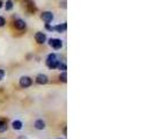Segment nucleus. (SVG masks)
Instances as JSON below:
<instances>
[{"mask_svg":"<svg viewBox=\"0 0 154 139\" xmlns=\"http://www.w3.org/2000/svg\"><path fill=\"white\" fill-rule=\"evenodd\" d=\"M35 81H36V83H38V85H46L48 82H49V77L46 76V74H43V73H39L36 76V78H35Z\"/></svg>","mask_w":154,"mask_h":139,"instance_id":"5","label":"nucleus"},{"mask_svg":"<svg viewBox=\"0 0 154 139\" xmlns=\"http://www.w3.org/2000/svg\"><path fill=\"white\" fill-rule=\"evenodd\" d=\"M59 6H60V7H63V8H66V1H65V0H64L63 2L60 1V5H59Z\"/></svg>","mask_w":154,"mask_h":139,"instance_id":"18","label":"nucleus"},{"mask_svg":"<svg viewBox=\"0 0 154 139\" xmlns=\"http://www.w3.org/2000/svg\"><path fill=\"white\" fill-rule=\"evenodd\" d=\"M41 19L44 21L45 23H51V22L53 21V19H55V15H53L52 12L45 11V12H43V13L41 14Z\"/></svg>","mask_w":154,"mask_h":139,"instance_id":"3","label":"nucleus"},{"mask_svg":"<svg viewBox=\"0 0 154 139\" xmlns=\"http://www.w3.org/2000/svg\"><path fill=\"white\" fill-rule=\"evenodd\" d=\"M12 128L14 129V130H21L22 128H23V123L21 122V120H19V119H15V120H13L12 122Z\"/></svg>","mask_w":154,"mask_h":139,"instance_id":"10","label":"nucleus"},{"mask_svg":"<svg viewBox=\"0 0 154 139\" xmlns=\"http://www.w3.org/2000/svg\"><path fill=\"white\" fill-rule=\"evenodd\" d=\"M58 139H61V138H58ZM63 139H65V138H63Z\"/></svg>","mask_w":154,"mask_h":139,"instance_id":"21","label":"nucleus"},{"mask_svg":"<svg viewBox=\"0 0 154 139\" xmlns=\"http://www.w3.org/2000/svg\"><path fill=\"white\" fill-rule=\"evenodd\" d=\"M45 29L49 30V31H53V27L50 26V23H45Z\"/></svg>","mask_w":154,"mask_h":139,"instance_id":"16","label":"nucleus"},{"mask_svg":"<svg viewBox=\"0 0 154 139\" xmlns=\"http://www.w3.org/2000/svg\"><path fill=\"white\" fill-rule=\"evenodd\" d=\"M7 129H8V125H7L6 120H5V119L0 118V133H2V132H5V131H7Z\"/></svg>","mask_w":154,"mask_h":139,"instance_id":"11","label":"nucleus"},{"mask_svg":"<svg viewBox=\"0 0 154 139\" xmlns=\"http://www.w3.org/2000/svg\"><path fill=\"white\" fill-rule=\"evenodd\" d=\"M34 128H35L36 130H38V131L44 130V129L46 128V125H45V122H44L43 119H36V120L34 122Z\"/></svg>","mask_w":154,"mask_h":139,"instance_id":"8","label":"nucleus"},{"mask_svg":"<svg viewBox=\"0 0 154 139\" xmlns=\"http://www.w3.org/2000/svg\"><path fill=\"white\" fill-rule=\"evenodd\" d=\"M49 45L55 50H60L63 48V41L59 40V38H50Z\"/></svg>","mask_w":154,"mask_h":139,"instance_id":"4","label":"nucleus"},{"mask_svg":"<svg viewBox=\"0 0 154 139\" xmlns=\"http://www.w3.org/2000/svg\"><path fill=\"white\" fill-rule=\"evenodd\" d=\"M45 64H46V66H48L50 70L57 68L58 64H59L57 55H56V53H50V55H48L46 60H45Z\"/></svg>","mask_w":154,"mask_h":139,"instance_id":"1","label":"nucleus"},{"mask_svg":"<svg viewBox=\"0 0 154 139\" xmlns=\"http://www.w3.org/2000/svg\"><path fill=\"white\" fill-rule=\"evenodd\" d=\"M14 27L18 29V30H26V28H27V23L24 22V20H22V19H16L15 22H14Z\"/></svg>","mask_w":154,"mask_h":139,"instance_id":"7","label":"nucleus"},{"mask_svg":"<svg viewBox=\"0 0 154 139\" xmlns=\"http://www.w3.org/2000/svg\"><path fill=\"white\" fill-rule=\"evenodd\" d=\"M19 85L22 88H29L33 85V79L28 76H22L19 80Z\"/></svg>","mask_w":154,"mask_h":139,"instance_id":"2","label":"nucleus"},{"mask_svg":"<svg viewBox=\"0 0 154 139\" xmlns=\"http://www.w3.org/2000/svg\"><path fill=\"white\" fill-rule=\"evenodd\" d=\"M66 29H67V24L66 23H61V24H57V26H55L53 27V31H57V33H64V31H66Z\"/></svg>","mask_w":154,"mask_h":139,"instance_id":"9","label":"nucleus"},{"mask_svg":"<svg viewBox=\"0 0 154 139\" xmlns=\"http://www.w3.org/2000/svg\"><path fill=\"white\" fill-rule=\"evenodd\" d=\"M18 139H28V137H26V136H23V135H21L18 137Z\"/></svg>","mask_w":154,"mask_h":139,"instance_id":"19","label":"nucleus"},{"mask_svg":"<svg viewBox=\"0 0 154 139\" xmlns=\"http://www.w3.org/2000/svg\"><path fill=\"white\" fill-rule=\"evenodd\" d=\"M57 68H58V70H60L61 72H65V71L67 70V66H66V64H65L64 61H59V64H58Z\"/></svg>","mask_w":154,"mask_h":139,"instance_id":"13","label":"nucleus"},{"mask_svg":"<svg viewBox=\"0 0 154 139\" xmlns=\"http://www.w3.org/2000/svg\"><path fill=\"white\" fill-rule=\"evenodd\" d=\"M59 80H60L61 82H67V73H66V71H65V72H61V73L59 74Z\"/></svg>","mask_w":154,"mask_h":139,"instance_id":"14","label":"nucleus"},{"mask_svg":"<svg viewBox=\"0 0 154 139\" xmlns=\"http://www.w3.org/2000/svg\"><path fill=\"white\" fill-rule=\"evenodd\" d=\"M5 76H6V72H5V70L0 68V81L5 78Z\"/></svg>","mask_w":154,"mask_h":139,"instance_id":"15","label":"nucleus"},{"mask_svg":"<svg viewBox=\"0 0 154 139\" xmlns=\"http://www.w3.org/2000/svg\"><path fill=\"white\" fill-rule=\"evenodd\" d=\"M4 5H5V9H6V11H12L13 7H14V4H13L12 0H7Z\"/></svg>","mask_w":154,"mask_h":139,"instance_id":"12","label":"nucleus"},{"mask_svg":"<svg viewBox=\"0 0 154 139\" xmlns=\"http://www.w3.org/2000/svg\"><path fill=\"white\" fill-rule=\"evenodd\" d=\"M5 24H6V20H5V18L0 16V28H1V27H4Z\"/></svg>","mask_w":154,"mask_h":139,"instance_id":"17","label":"nucleus"},{"mask_svg":"<svg viewBox=\"0 0 154 139\" xmlns=\"http://www.w3.org/2000/svg\"><path fill=\"white\" fill-rule=\"evenodd\" d=\"M4 7V2H2V0H0V8H2Z\"/></svg>","mask_w":154,"mask_h":139,"instance_id":"20","label":"nucleus"},{"mask_svg":"<svg viewBox=\"0 0 154 139\" xmlns=\"http://www.w3.org/2000/svg\"><path fill=\"white\" fill-rule=\"evenodd\" d=\"M35 41L38 43V44H44L46 42V35L45 33H42V31H37L35 34Z\"/></svg>","mask_w":154,"mask_h":139,"instance_id":"6","label":"nucleus"}]
</instances>
